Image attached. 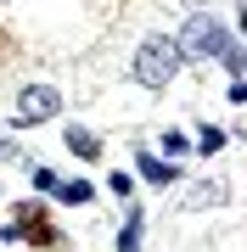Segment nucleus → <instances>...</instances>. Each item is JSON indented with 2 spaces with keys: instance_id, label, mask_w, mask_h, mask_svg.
<instances>
[{
  "instance_id": "nucleus-1",
  "label": "nucleus",
  "mask_w": 247,
  "mask_h": 252,
  "mask_svg": "<svg viewBox=\"0 0 247 252\" xmlns=\"http://www.w3.org/2000/svg\"><path fill=\"white\" fill-rule=\"evenodd\" d=\"M180 45H174V34H152V39H141V51H135V84H146V90H163V84L180 73Z\"/></svg>"
},
{
  "instance_id": "nucleus-2",
  "label": "nucleus",
  "mask_w": 247,
  "mask_h": 252,
  "mask_svg": "<svg viewBox=\"0 0 247 252\" xmlns=\"http://www.w3.org/2000/svg\"><path fill=\"white\" fill-rule=\"evenodd\" d=\"M230 28L219 23V17H208V11H202V17H185V34L174 39V45H180V56H191V62H219V56L230 51Z\"/></svg>"
},
{
  "instance_id": "nucleus-3",
  "label": "nucleus",
  "mask_w": 247,
  "mask_h": 252,
  "mask_svg": "<svg viewBox=\"0 0 247 252\" xmlns=\"http://www.w3.org/2000/svg\"><path fill=\"white\" fill-rule=\"evenodd\" d=\"M56 107H62V95H56L51 84H28L17 95V124H51Z\"/></svg>"
},
{
  "instance_id": "nucleus-4",
  "label": "nucleus",
  "mask_w": 247,
  "mask_h": 252,
  "mask_svg": "<svg viewBox=\"0 0 247 252\" xmlns=\"http://www.w3.org/2000/svg\"><path fill=\"white\" fill-rule=\"evenodd\" d=\"M68 152H73V157H84V162H96V157H101V140H96L84 124H68Z\"/></svg>"
},
{
  "instance_id": "nucleus-5",
  "label": "nucleus",
  "mask_w": 247,
  "mask_h": 252,
  "mask_svg": "<svg viewBox=\"0 0 247 252\" xmlns=\"http://www.w3.org/2000/svg\"><path fill=\"white\" fill-rule=\"evenodd\" d=\"M135 168H141V180H146V185H169V180H174V162H169V157H152V152H141Z\"/></svg>"
},
{
  "instance_id": "nucleus-6",
  "label": "nucleus",
  "mask_w": 247,
  "mask_h": 252,
  "mask_svg": "<svg viewBox=\"0 0 247 252\" xmlns=\"http://www.w3.org/2000/svg\"><path fill=\"white\" fill-rule=\"evenodd\" d=\"M51 190H56V202H62V207H84V202L96 196V190H90V180H56Z\"/></svg>"
},
{
  "instance_id": "nucleus-7",
  "label": "nucleus",
  "mask_w": 247,
  "mask_h": 252,
  "mask_svg": "<svg viewBox=\"0 0 247 252\" xmlns=\"http://www.w3.org/2000/svg\"><path fill=\"white\" fill-rule=\"evenodd\" d=\"M185 202H191V207H213V202H225V185H213V180H197Z\"/></svg>"
},
{
  "instance_id": "nucleus-8",
  "label": "nucleus",
  "mask_w": 247,
  "mask_h": 252,
  "mask_svg": "<svg viewBox=\"0 0 247 252\" xmlns=\"http://www.w3.org/2000/svg\"><path fill=\"white\" fill-rule=\"evenodd\" d=\"M118 252H141V213H129V224L118 235Z\"/></svg>"
},
{
  "instance_id": "nucleus-9",
  "label": "nucleus",
  "mask_w": 247,
  "mask_h": 252,
  "mask_svg": "<svg viewBox=\"0 0 247 252\" xmlns=\"http://www.w3.org/2000/svg\"><path fill=\"white\" fill-rule=\"evenodd\" d=\"M219 146H225V129H213V124L197 129V152H219Z\"/></svg>"
},
{
  "instance_id": "nucleus-10",
  "label": "nucleus",
  "mask_w": 247,
  "mask_h": 252,
  "mask_svg": "<svg viewBox=\"0 0 247 252\" xmlns=\"http://www.w3.org/2000/svg\"><path fill=\"white\" fill-rule=\"evenodd\" d=\"M185 146H191V140H185V135H180V129H163V152H174V157H180V152H185Z\"/></svg>"
},
{
  "instance_id": "nucleus-11",
  "label": "nucleus",
  "mask_w": 247,
  "mask_h": 252,
  "mask_svg": "<svg viewBox=\"0 0 247 252\" xmlns=\"http://www.w3.org/2000/svg\"><path fill=\"white\" fill-rule=\"evenodd\" d=\"M107 185H112V196H129V190H135V180H129L124 168H112V180H107Z\"/></svg>"
},
{
  "instance_id": "nucleus-12",
  "label": "nucleus",
  "mask_w": 247,
  "mask_h": 252,
  "mask_svg": "<svg viewBox=\"0 0 247 252\" xmlns=\"http://www.w3.org/2000/svg\"><path fill=\"white\" fill-rule=\"evenodd\" d=\"M11 157H17V146H11V140H0V162H11Z\"/></svg>"
},
{
  "instance_id": "nucleus-13",
  "label": "nucleus",
  "mask_w": 247,
  "mask_h": 252,
  "mask_svg": "<svg viewBox=\"0 0 247 252\" xmlns=\"http://www.w3.org/2000/svg\"><path fill=\"white\" fill-rule=\"evenodd\" d=\"M185 6H197V11H208V6H213V0H185Z\"/></svg>"
}]
</instances>
